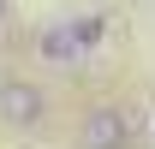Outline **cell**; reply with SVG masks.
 Listing matches in <instances>:
<instances>
[{
    "label": "cell",
    "instance_id": "cell-4",
    "mask_svg": "<svg viewBox=\"0 0 155 149\" xmlns=\"http://www.w3.org/2000/svg\"><path fill=\"white\" fill-rule=\"evenodd\" d=\"M66 30H72L78 54H90V48H101V30H107V24H101L96 12H84V18H66Z\"/></svg>",
    "mask_w": 155,
    "mask_h": 149
},
{
    "label": "cell",
    "instance_id": "cell-3",
    "mask_svg": "<svg viewBox=\"0 0 155 149\" xmlns=\"http://www.w3.org/2000/svg\"><path fill=\"white\" fill-rule=\"evenodd\" d=\"M36 60H48V66H78V42H72V30L66 24H42L36 30Z\"/></svg>",
    "mask_w": 155,
    "mask_h": 149
},
{
    "label": "cell",
    "instance_id": "cell-1",
    "mask_svg": "<svg viewBox=\"0 0 155 149\" xmlns=\"http://www.w3.org/2000/svg\"><path fill=\"white\" fill-rule=\"evenodd\" d=\"M0 119L12 131H36L42 119H48V95H42V84H30V78H6L0 84Z\"/></svg>",
    "mask_w": 155,
    "mask_h": 149
},
{
    "label": "cell",
    "instance_id": "cell-2",
    "mask_svg": "<svg viewBox=\"0 0 155 149\" xmlns=\"http://www.w3.org/2000/svg\"><path fill=\"white\" fill-rule=\"evenodd\" d=\"M78 149H131V119L119 108H90L78 119Z\"/></svg>",
    "mask_w": 155,
    "mask_h": 149
},
{
    "label": "cell",
    "instance_id": "cell-5",
    "mask_svg": "<svg viewBox=\"0 0 155 149\" xmlns=\"http://www.w3.org/2000/svg\"><path fill=\"white\" fill-rule=\"evenodd\" d=\"M6 18H12V0H0V30H6Z\"/></svg>",
    "mask_w": 155,
    "mask_h": 149
}]
</instances>
